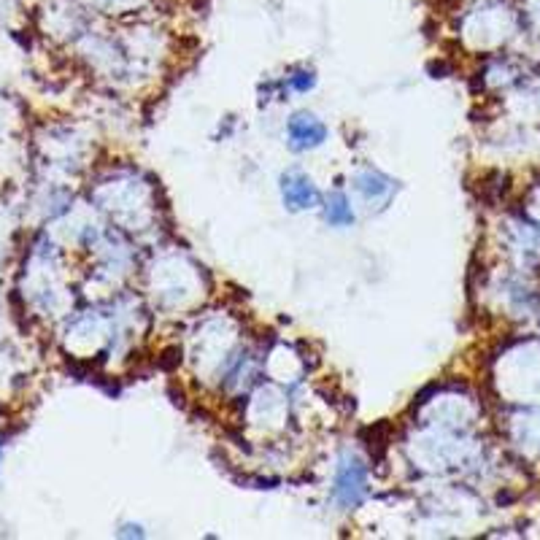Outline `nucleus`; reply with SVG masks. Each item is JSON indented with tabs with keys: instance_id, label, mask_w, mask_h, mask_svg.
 Here are the masks:
<instances>
[{
	"instance_id": "nucleus-4",
	"label": "nucleus",
	"mask_w": 540,
	"mask_h": 540,
	"mask_svg": "<svg viewBox=\"0 0 540 540\" xmlns=\"http://www.w3.org/2000/svg\"><path fill=\"white\" fill-rule=\"evenodd\" d=\"M324 219L330 221V224H335V227H346V224L354 221V211H351V206H349V200L344 195H332L327 200V206H324Z\"/></svg>"
},
{
	"instance_id": "nucleus-1",
	"label": "nucleus",
	"mask_w": 540,
	"mask_h": 540,
	"mask_svg": "<svg viewBox=\"0 0 540 540\" xmlns=\"http://www.w3.org/2000/svg\"><path fill=\"white\" fill-rule=\"evenodd\" d=\"M281 195L284 203L292 211H306L319 206V189L311 184V179H306L303 173H286L281 179Z\"/></svg>"
},
{
	"instance_id": "nucleus-2",
	"label": "nucleus",
	"mask_w": 540,
	"mask_h": 540,
	"mask_svg": "<svg viewBox=\"0 0 540 540\" xmlns=\"http://www.w3.org/2000/svg\"><path fill=\"white\" fill-rule=\"evenodd\" d=\"M289 141L292 149L297 151H306V149H316L327 138V127L314 116V114H295L289 119Z\"/></svg>"
},
{
	"instance_id": "nucleus-3",
	"label": "nucleus",
	"mask_w": 540,
	"mask_h": 540,
	"mask_svg": "<svg viewBox=\"0 0 540 540\" xmlns=\"http://www.w3.org/2000/svg\"><path fill=\"white\" fill-rule=\"evenodd\" d=\"M365 494V470L359 462H346L335 481V497L344 505H356Z\"/></svg>"
}]
</instances>
